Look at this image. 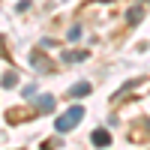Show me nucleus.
<instances>
[{
  "label": "nucleus",
  "instance_id": "f257e3e1",
  "mask_svg": "<svg viewBox=\"0 0 150 150\" xmlns=\"http://www.w3.org/2000/svg\"><path fill=\"white\" fill-rule=\"evenodd\" d=\"M81 117H84V108H81V105H72V108H66L63 114L54 120V129H57V132H69V129L78 126Z\"/></svg>",
  "mask_w": 150,
  "mask_h": 150
},
{
  "label": "nucleus",
  "instance_id": "20e7f679",
  "mask_svg": "<svg viewBox=\"0 0 150 150\" xmlns=\"http://www.w3.org/2000/svg\"><path fill=\"white\" fill-rule=\"evenodd\" d=\"M90 90H93V87L87 84V81H78V84H72V87H69V96L81 99V96H90Z\"/></svg>",
  "mask_w": 150,
  "mask_h": 150
},
{
  "label": "nucleus",
  "instance_id": "423d86ee",
  "mask_svg": "<svg viewBox=\"0 0 150 150\" xmlns=\"http://www.w3.org/2000/svg\"><path fill=\"white\" fill-rule=\"evenodd\" d=\"M15 84H18V75L12 72V69H6V72H3V87H6V90H12Z\"/></svg>",
  "mask_w": 150,
  "mask_h": 150
},
{
  "label": "nucleus",
  "instance_id": "1a4fd4ad",
  "mask_svg": "<svg viewBox=\"0 0 150 150\" xmlns=\"http://www.w3.org/2000/svg\"><path fill=\"white\" fill-rule=\"evenodd\" d=\"M78 36H81V27H78V24H75V27L69 30V39H78Z\"/></svg>",
  "mask_w": 150,
  "mask_h": 150
},
{
  "label": "nucleus",
  "instance_id": "39448f33",
  "mask_svg": "<svg viewBox=\"0 0 150 150\" xmlns=\"http://www.w3.org/2000/svg\"><path fill=\"white\" fill-rule=\"evenodd\" d=\"M60 60L63 63H78V60H87V51H63Z\"/></svg>",
  "mask_w": 150,
  "mask_h": 150
},
{
  "label": "nucleus",
  "instance_id": "f03ea898",
  "mask_svg": "<svg viewBox=\"0 0 150 150\" xmlns=\"http://www.w3.org/2000/svg\"><path fill=\"white\" fill-rule=\"evenodd\" d=\"M36 108H39V114H48V111H54V96H48V93L36 96Z\"/></svg>",
  "mask_w": 150,
  "mask_h": 150
},
{
  "label": "nucleus",
  "instance_id": "9d476101",
  "mask_svg": "<svg viewBox=\"0 0 150 150\" xmlns=\"http://www.w3.org/2000/svg\"><path fill=\"white\" fill-rule=\"evenodd\" d=\"M39 150H51V144H42V147H39Z\"/></svg>",
  "mask_w": 150,
  "mask_h": 150
},
{
  "label": "nucleus",
  "instance_id": "0eeeda50",
  "mask_svg": "<svg viewBox=\"0 0 150 150\" xmlns=\"http://www.w3.org/2000/svg\"><path fill=\"white\" fill-rule=\"evenodd\" d=\"M141 18H144V9H138V6H135V9H129V12H126V21H129V24H138Z\"/></svg>",
  "mask_w": 150,
  "mask_h": 150
},
{
  "label": "nucleus",
  "instance_id": "6e6552de",
  "mask_svg": "<svg viewBox=\"0 0 150 150\" xmlns=\"http://www.w3.org/2000/svg\"><path fill=\"white\" fill-rule=\"evenodd\" d=\"M21 93H24V96H27V99H30V96H36V84H27V87H24V90H21Z\"/></svg>",
  "mask_w": 150,
  "mask_h": 150
},
{
  "label": "nucleus",
  "instance_id": "7ed1b4c3",
  "mask_svg": "<svg viewBox=\"0 0 150 150\" xmlns=\"http://www.w3.org/2000/svg\"><path fill=\"white\" fill-rule=\"evenodd\" d=\"M90 141H93L96 147H108V144H111V135H108V129H93Z\"/></svg>",
  "mask_w": 150,
  "mask_h": 150
}]
</instances>
